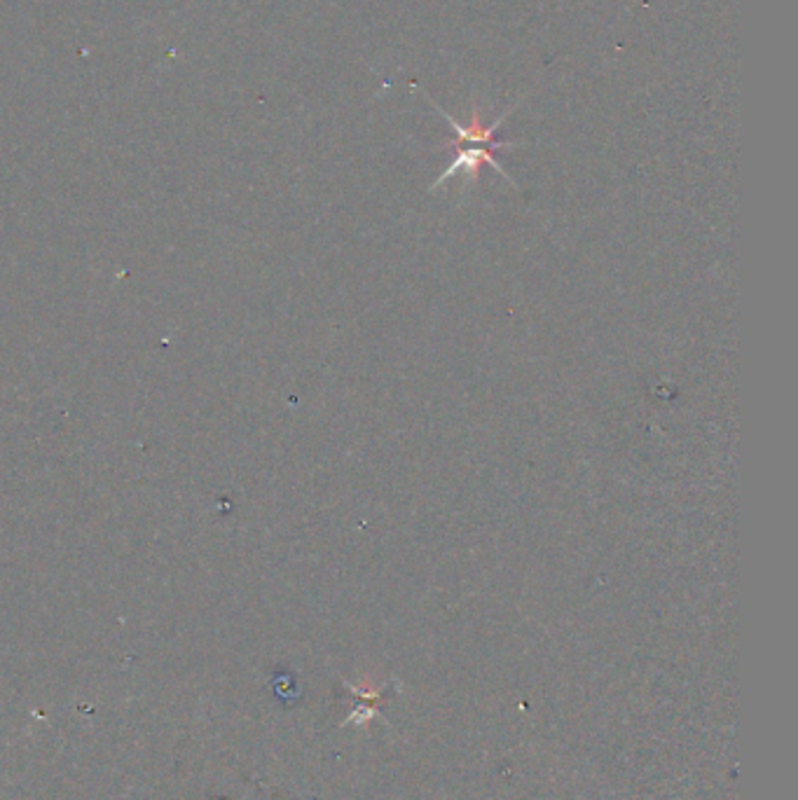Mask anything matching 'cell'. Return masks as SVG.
<instances>
[{"instance_id": "cell-1", "label": "cell", "mask_w": 798, "mask_h": 800, "mask_svg": "<svg viewBox=\"0 0 798 800\" xmlns=\"http://www.w3.org/2000/svg\"><path fill=\"white\" fill-rule=\"evenodd\" d=\"M429 101H431V98H429ZM431 105L436 108V111H438L440 118H445L447 122H450V127L454 129V134H457L454 144H452L454 148H457V145H484V148H492V150L494 148L511 150L517 145V144H504V141H494V134H497L499 127L504 124V120L511 115V111H506L504 115L494 120L490 127H483V124H480V111H473L471 124H459L457 120L452 118V115H447V113L443 111V108H438V105L433 104V101H431Z\"/></svg>"}]
</instances>
